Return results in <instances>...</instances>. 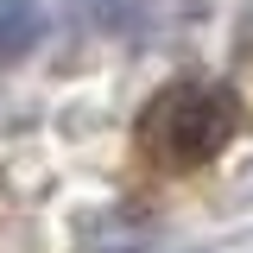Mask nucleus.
<instances>
[{
	"label": "nucleus",
	"mask_w": 253,
	"mask_h": 253,
	"mask_svg": "<svg viewBox=\"0 0 253 253\" xmlns=\"http://www.w3.org/2000/svg\"><path fill=\"white\" fill-rule=\"evenodd\" d=\"M241 95L228 83H171L146 101V114L133 126V146L158 171H196L209 158L228 152V139L241 133Z\"/></svg>",
	"instance_id": "nucleus-1"
},
{
	"label": "nucleus",
	"mask_w": 253,
	"mask_h": 253,
	"mask_svg": "<svg viewBox=\"0 0 253 253\" xmlns=\"http://www.w3.org/2000/svg\"><path fill=\"white\" fill-rule=\"evenodd\" d=\"M44 26H51L44 0H0V63L38 51L44 44Z\"/></svg>",
	"instance_id": "nucleus-2"
},
{
	"label": "nucleus",
	"mask_w": 253,
	"mask_h": 253,
	"mask_svg": "<svg viewBox=\"0 0 253 253\" xmlns=\"http://www.w3.org/2000/svg\"><path fill=\"white\" fill-rule=\"evenodd\" d=\"M83 19H89V26H101V32H114V26H126V19H133V0H83Z\"/></svg>",
	"instance_id": "nucleus-3"
},
{
	"label": "nucleus",
	"mask_w": 253,
	"mask_h": 253,
	"mask_svg": "<svg viewBox=\"0 0 253 253\" xmlns=\"http://www.w3.org/2000/svg\"><path fill=\"white\" fill-rule=\"evenodd\" d=\"M241 196H247V203H253V165H247V171H241Z\"/></svg>",
	"instance_id": "nucleus-4"
}]
</instances>
